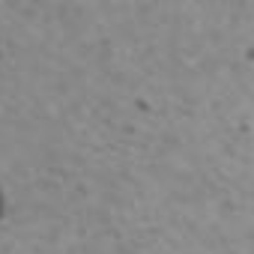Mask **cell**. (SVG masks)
Instances as JSON below:
<instances>
[{
    "label": "cell",
    "mask_w": 254,
    "mask_h": 254,
    "mask_svg": "<svg viewBox=\"0 0 254 254\" xmlns=\"http://www.w3.org/2000/svg\"><path fill=\"white\" fill-rule=\"evenodd\" d=\"M0 212H3V200H0Z\"/></svg>",
    "instance_id": "obj_1"
}]
</instances>
